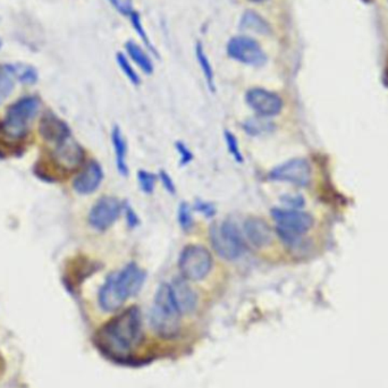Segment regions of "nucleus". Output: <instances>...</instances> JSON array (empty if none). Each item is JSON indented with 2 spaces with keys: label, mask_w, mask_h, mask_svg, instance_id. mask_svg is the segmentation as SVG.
I'll return each mask as SVG.
<instances>
[{
  "label": "nucleus",
  "mask_w": 388,
  "mask_h": 388,
  "mask_svg": "<svg viewBox=\"0 0 388 388\" xmlns=\"http://www.w3.org/2000/svg\"><path fill=\"white\" fill-rule=\"evenodd\" d=\"M140 338V311L132 307L116 316L100 329L97 343L108 357L123 359L136 347Z\"/></svg>",
  "instance_id": "nucleus-1"
},
{
  "label": "nucleus",
  "mask_w": 388,
  "mask_h": 388,
  "mask_svg": "<svg viewBox=\"0 0 388 388\" xmlns=\"http://www.w3.org/2000/svg\"><path fill=\"white\" fill-rule=\"evenodd\" d=\"M144 281L146 273L138 264H127L119 273L110 275L102 285L99 291V306L107 313L119 310L129 298L140 292Z\"/></svg>",
  "instance_id": "nucleus-2"
},
{
  "label": "nucleus",
  "mask_w": 388,
  "mask_h": 388,
  "mask_svg": "<svg viewBox=\"0 0 388 388\" xmlns=\"http://www.w3.org/2000/svg\"><path fill=\"white\" fill-rule=\"evenodd\" d=\"M180 315L173 298L171 285L161 284L156 293L150 316L152 328L161 338H175L180 332Z\"/></svg>",
  "instance_id": "nucleus-3"
},
{
  "label": "nucleus",
  "mask_w": 388,
  "mask_h": 388,
  "mask_svg": "<svg viewBox=\"0 0 388 388\" xmlns=\"http://www.w3.org/2000/svg\"><path fill=\"white\" fill-rule=\"evenodd\" d=\"M40 102L36 97H26L9 106L0 131L9 140L26 138L28 126L39 112Z\"/></svg>",
  "instance_id": "nucleus-4"
},
{
  "label": "nucleus",
  "mask_w": 388,
  "mask_h": 388,
  "mask_svg": "<svg viewBox=\"0 0 388 388\" xmlns=\"http://www.w3.org/2000/svg\"><path fill=\"white\" fill-rule=\"evenodd\" d=\"M271 217L279 237L291 247L301 242L302 235L308 233L315 222L311 215L296 209L275 208L271 210Z\"/></svg>",
  "instance_id": "nucleus-5"
},
{
  "label": "nucleus",
  "mask_w": 388,
  "mask_h": 388,
  "mask_svg": "<svg viewBox=\"0 0 388 388\" xmlns=\"http://www.w3.org/2000/svg\"><path fill=\"white\" fill-rule=\"evenodd\" d=\"M211 247L225 260H237L245 251V243L239 228L231 222L211 226L209 232Z\"/></svg>",
  "instance_id": "nucleus-6"
},
{
  "label": "nucleus",
  "mask_w": 388,
  "mask_h": 388,
  "mask_svg": "<svg viewBox=\"0 0 388 388\" xmlns=\"http://www.w3.org/2000/svg\"><path fill=\"white\" fill-rule=\"evenodd\" d=\"M178 268L186 281H201L208 276L212 268L210 251L203 245H188L180 254Z\"/></svg>",
  "instance_id": "nucleus-7"
},
{
  "label": "nucleus",
  "mask_w": 388,
  "mask_h": 388,
  "mask_svg": "<svg viewBox=\"0 0 388 388\" xmlns=\"http://www.w3.org/2000/svg\"><path fill=\"white\" fill-rule=\"evenodd\" d=\"M226 51L232 60L252 68H262L268 60L267 55L260 43L254 38L247 36L232 38L228 41Z\"/></svg>",
  "instance_id": "nucleus-8"
},
{
  "label": "nucleus",
  "mask_w": 388,
  "mask_h": 388,
  "mask_svg": "<svg viewBox=\"0 0 388 388\" xmlns=\"http://www.w3.org/2000/svg\"><path fill=\"white\" fill-rule=\"evenodd\" d=\"M269 178L293 185L307 186L311 180V167L306 159L296 158L275 167L269 173Z\"/></svg>",
  "instance_id": "nucleus-9"
},
{
  "label": "nucleus",
  "mask_w": 388,
  "mask_h": 388,
  "mask_svg": "<svg viewBox=\"0 0 388 388\" xmlns=\"http://www.w3.org/2000/svg\"><path fill=\"white\" fill-rule=\"evenodd\" d=\"M245 102L257 115L269 119L281 114L283 100L277 93L262 87H252L245 95Z\"/></svg>",
  "instance_id": "nucleus-10"
},
{
  "label": "nucleus",
  "mask_w": 388,
  "mask_h": 388,
  "mask_svg": "<svg viewBox=\"0 0 388 388\" xmlns=\"http://www.w3.org/2000/svg\"><path fill=\"white\" fill-rule=\"evenodd\" d=\"M122 209L123 205L117 198L109 195L100 198L91 209L89 222L97 231H106L117 220Z\"/></svg>",
  "instance_id": "nucleus-11"
},
{
  "label": "nucleus",
  "mask_w": 388,
  "mask_h": 388,
  "mask_svg": "<svg viewBox=\"0 0 388 388\" xmlns=\"http://www.w3.org/2000/svg\"><path fill=\"white\" fill-rule=\"evenodd\" d=\"M54 158L56 163H58V166L62 167L63 169L74 171V169L79 168L83 161L85 152L77 144V142H75L73 139L70 138V135H68V138L57 142Z\"/></svg>",
  "instance_id": "nucleus-12"
},
{
  "label": "nucleus",
  "mask_w": 388,
  "mask_h": 388,
  "mask_svg": "<svg viewBox=\"0 0 388 388\" xmlns=\"http://www.w3.org/2000/svg\"><path fill=\"white\" fill-rule=\"evenodd\" d=\"M104 178V172L97 161H90L76 176L73 182L74 190L80 194H90L98 189Z\"/></svg>",
  "instance_id": "nucleus-13"
},
{
  "label": "nucleus",
  "mask_w": 388,
  "mask_h": 388,
  "mask_svg": "<svg viewBox=\"0 0 388 388\" xmlns=\"http://www.w3.org/2000/svg\"><path fill=\"white\" fill-rule=\"evenodd\" d=\"M173 298L178 306L180 313H190L195 309L198 303V296L193 289L188 284V281L183 277H178L171 284Z\"/></svg>",
  "instance_id": "nucleus-14"
},
{
  "label": "nucleus",
  "mask_w": 388,
  "mask_h": 388,
  "mask_svg": "<svg viewBox=\"0 0 388 388\" xmlns=\"http://www.w3.org/2000/svg\"><path fill=\"white\" fill-rule=\"evenodd\" d=\"M244 233L256 248H266L273 242V230L260 218H249L244 222Z\"/></svg>",
  "instance_id": "nucleus-15"
},
{
  "label": "nucleus",
  "mask_w": 388,
  "mask_h": 388,
  "mask_svg": "<svg viewBox=\"0 0 388 388\" xmlns=\"http://www.w3.org/2000/svg\"><path fill=\"white\" fill-rule=\"evenodd\" d=\"M239 28L245 31L254 32L262 36H268L271 33V26L269 23L264 20L262 15L254 11H244L239 22Z\"/></svg>",
  "instance_id": "nucleus-16"
},
{
  "label": "nucleus",
  "mask_w": 388,
  "mask_h": 388,
  "mask_svg": "<svg viewBox=\"0 0 388 388\" xmlns=\"http://www.w3.org/2000/svg\"><path fill=\"white\" fill-rule=\"evenodd\" d=\"M41 129H43V136L45 139L54 141L56 144L70 135V129L66 126V124L53 115L47 116L43 119Z\"/></svg>",
  "instance_id": "nucleus-17"
},
{
  "label": "nucleus",
  "mask_w": 388,
  "mask_h": 388,
  "mask_svg": "<svg viewBox=\"0 0 388 388\" xmlns=\"http://www.w3.org/2000/svg\"><path fill=\"white\" fill-rule=\"evenodd\" d=\"M112 140H113V146L115 148L116 165H117L119 174L122 176H127L129 175V167H127L126 163L127 146L123 133L119 126L114 127Z\"/></svg>",
  "instance_id": "nucleus-18"
},
{
  "label": "nucleus",
  "mask_w": 388,
  "mask_h": 388,
  "mask_svg": "<svg viewBox=\"0 0 388 388\" xmlns=\"http://www.w3.org/2000/svg\"><path fill=\"white\" fill-rule=\"evenodd\" d=\"M125 49H126V53L129 58L135 64L138 65L144 74H148V75L152 74V72H153L152 60H150V57L148 56V54H146L140 45H138L135 41H132V40H129L125 43Z\"/></svg>",
  "instance_id": "nucleus-19"
},
{
  "label": "nucleus",
  "mask_w": 388,
  "mask_h": 388,
  "mask_svg": "<svg viewBox=\"0 0 388 388\" xmlns=\"http://www.w3.org/2000/svg\"><path fill=\"white\" fill-rule=\"evenodd\" d=\"M195 56H197L198 63H199L200 68L203 70V75H205V81L208 85L210 91H215L216 87H215V75L214 68L211 66L210 60H209L208 56L205 55V49L201 43H198L197 47H195Z\"/></svg>",
  "instance_id": "nucleus-20"
},
{
  "label": "nucleus",
  "mask_w": 388,
  "mask_h": 388,
  "mask_svg": "<svg viewBox=\"0 0 388 388\" xmlns=\"http://www.w3.org/2000/svg\"><path fill=\"white\" fill-rule=\"evenodd\" d=\"M243 129L245 132L250 135H262L264 133L270 132L273 131L274 124L271 122L268 121L264 117H254V119H248L244 122L243 124Z\"/></svg>",
  "instance_id": "nucleus-21"
},
{
  "label": "nucleus",
  "mask_w": 388,
  "mask_h": 388,
  "mask_svg": "<svg viewBox=\"0 0 388 388\" xmlns=\"http://www.w3.org/2000/svg\"><path fill=\"white\" fill-rule=\"evenodd\" d=\"M9 68L11 74L16 76L17 79L20 80L22 83L33 85L37 82V70H34L31 66L23 64L9 65Z\"/></svg>",
  "instance_id": "nucleus-22"
},
{
  "label": "nucleus",
  "mask_w": 388,
  "mask_h": 388,
  "mask_svg": "<svg viewBox=\"0 0 388 388\" xmlns=\"http://www.w3.org/2000/svg\"><path fill=\"white\" fill-rule=\"evenodd\" d=\"M116 62H117V64H119L122 72H123V73L125 74V76H126L127 79L131 81V83H133L134 85H140V76H139V74L135 72L132 65H131V63H129V58H127V57L125 56L123 53H117V55H116Z\"/></svg>",
  "instance_id": "nucleus-23"
},
{
  "label": "nucleus",
  "mask_w": 388,
  "mask_h": 388,
  "mask_svg": "<svg viewBox=\"0 0 388 388\" xmlns=\"http://www.w3.org/2000/svg\"><path fill=\"white\" fill-rule=\"evenodd\" d=\"M129 17L135 32L139 34V37H141L144 45H146V48L152 51L153 54L157 55L155 47L152 45L151 41H150L149 37H148V34H146V30H144V26H142V21H141V16L138 11H133L132 14L129 15Z\"/></svg>",
  "instance_id": "nucleus-24"
},
{
  "label": "nucleus",
  "mask_w": 388,
  "mask_h": 388,
  "mask_svg": "<svg viewBox=\"0 0 388 388\" xmlns=\"http://www.w3.org/2000/svg\"><path fill=\"white\" fill-rule=\"evenodd\" d=\"M157 180V176L152 173L146 172V171H139L138 172L139 185L144 193L151 194L153 192Z\"/></svg>",
  "instance_id": "nucleus-25"
},
{
  "label": "nucleus",
  "mask_w": 388,
  "mask_h": 388,
  "mask_svg": "<svg viewBox=\"0 0 388 388\" xmlns=\"http://www.w3.org/2000/svg\"><path fill=\"white\" fill-rule=\"evenodd\" d=\"M178 222L184 231H189L190 228L193 226L191 208L186 203H180V208H178Z\"/></svg>",
  "instance_id": "nucleus-26"
},
{
  "label": "nucleus",
  "mask_w": 388,
  "mask_h": 388,
  "mask_svg": "<svg viewBox=\"0 0 388 388\" xmlns=\"http://www.w3.org/2000/svg\"><path fill=\"white\" fill-rule=\"evenodd\" d=\"M226 144H227L228 151L233 156L234 159L237 163H243V155L241 150H239V142L237 139L235 138V135L231 132H225Z\"/></svg>",
  "instance_id": "nucleus-27"
},
{
  "label": "nucleus",
  "mask_w": 388,
  "mask_h": 388,
  "mask_svg": "<svg viewBox=\"0 0 388 388\" xmlns=\"http://www.w3.org/2000/svg\"><path fill=\"white\" fill-rule=\"evenodd\" d=\"M116 11H119V14L124 16H129L134 11V6H133V0H108Z\"/></svg>",
  "instance_id": "nucleus-28"
},
{
  "label": "nucleus",
  "mask_w": 388,
  "mask_h": 388,
  "mask_svg": "<svg viewBox=\"0 0 388 388\" xmlns=\"http://www.w3.org/2000/svg\"><path fill=\"white\" fill-rule=\"evenodd\" d=\"M175 146H176V150L180 153V165L185 166L188 163H191L192 159H193V153L188 149V146L182 144V142H178V144H175Z\"/></svg>",
  "instance_id": "nucleus-29"
},
{
  "label": "nucleus",
  "mask_w": 388,
  "mask_h": 388,
  "mask_svg": "<svg viewBox=\"0 0 388 388\" xmlns=\"http://www.w3.org/2000/svg\"><path fill=\"white\" fill-rule=\"evenodd\" d=\"M159 180L163 183V188L167 190L171 194H174L176 192V188H175L174 182H173L172 178L169 176L168 173L165 171H161L159 173Z\"/></svg>",
  "instance_id": "nucleus-30"
},
{
  "label": "nucleus",
  "mask_w": 388,
  "mask_h": 388,
  "mask_svg": "<svg viewBox=\"0 0 388 388\" xmlns=\"http://www.w3.org/2000/svg\"><path fill=\"white\" fill-rule=\"evenodd\" d=\"M195 210L199 211L201 214L205 215L207 217L214 216L215 207L208 203H198L195 205Z\"/></svg>",
  "instance_id": "nucleus-31"
},
{
  "label": "nucleus",
  "mask_w": 388,
  "mask_h": 388,
  "mask_svg": "<svg viewBox=\"0 0 388 388\" xmlns=\"http://www.w3.org/2000/svg\"><path fill=\"white\" fill-rule=\"evenodd\" d=\"M283 201L287 205H290L292 207V209L300 208L303 205V199L302 198H296V199H293L292 197H285L283 198Z\"/></svg>",
  "instance_id": "nucleus-32"
},
{
  "label": "nucleus",
  "mask_w": 388,
  "mask_h": 388,
  "mask_svg": "<svg viewBox=\"0 0 388 388\" xmlns=\"http://www.w3.org/2000/svg\"><path fill=\"white\" fill-rule=\"evenodd\" d=\"M126 216L127 222H129V226H132L133 227V226L138 225V216L134 214V211H133L132 209L129 208V207L126 209Z\"/></svg>",
  "instance_id": "nucleus-33"
},
{
  "label": "nucleus",
  "mask_w": 388,
  "mask_h": 388,
  "mask_svg": "<svg viewBox=\"0 0 388 388\" xmlns=\"http://www.w3.org/2000/svg\"><path fill=\"white\" fill-rule=\"evenodd\" d=\"M249 1H251V3L254 4H260L264 3V1H266V0H249Z\"/></svg>",
  "instance_id": "nucleus-34"
},
{
  "label": "nucleus",
  "mask_w": 388,
  "mask_h": 388,
  "mask_svg": "<svg viewBox=\"0 0 388 388\" xmlns=\"http://www.w3.org/2000/svg\"><path fill=\"white\" fill-rule=\"evenodd\" d=\"M386 76H387V80H388V63H387V68H386Z\"/></svg>",
  "instance_id": "nucleus-35"
},
{
  "label": "nucleus",
  "mask_w": 388,
  "mask_h": 388,
  "mask_svg": "<svg viewBox=\"0 0 388 388\" xmlns=\"http://www.w3.org/2000/svg\"><path fill=\"white\" fill-rule=\"evenodd\" d=\"M363 1H366V3H372V1H374V0H363Z\"/></svg>",
  "instance_id": "nucleus-36"
},
{
  "label": "nucleus",
  "mask_w": 388,
  "mask_h": 388,
  "mask_svg": "<svg viewBox=\"0 0 388 388\" xmlns=\"http://www.w3.org/2000/svg\"><path fill=\"white\" fill-rule=\"evenodd\" d=\"M0 45H1V43H0Z\"/></svg>",
  "instance_id": "nucleus-37"
}]
</instances>
